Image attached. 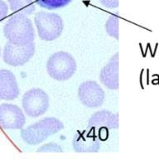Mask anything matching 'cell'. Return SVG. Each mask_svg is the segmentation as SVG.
<instances>
[{"instance_id":"cell-7","label":"cell","mask_w":159,"mask_h":159,"mask_svg":"<svg viewBox=\"0 0 159 159\" xmlns=\"http://www.w3.org/2000/svg\"><path fill=\"white\" fill-rule=\"evenodd\" d=\"M78 98L84 106L94 109L104 104L105 94L104 89L96 81L87 80L80 84Z\"/></svg>"},{"instance_id":"cell-10","label":"cell","mask_w":159,"mask_h":159,"mask_svg":"<svg viewBox=\"0 0 159 159\" xmlns=\"http://www.w3.org/2000/svg\"><path fill=\"white\" fill-rule=\"evenodd\" d=\"M88 126L94 132L96 129H99V131L116 129L119 128V114L105 109L98 111L89 118Z\"/></svg>"},{"instance_id":"cell-18","label":"cell","mask_w":159,"mask_h":159,"mask_svg":"<svg viewBox=\"0 0 159 159\" xmlns=\"http://www.w3.org/2000/svg\"><path fill=\"white\" fill-rule=\"evenodd\" d=\"M8 12V6L3 0H0V21H2Z\"/></svg>"},{"instance_id":"cell-9","label":"cell","mask_w":159,"mask_h":159,"mask_svg":"<svg viewBox=\"0 0 159 159\" xmlns=\"http://www.w3.org/2000/svg\"><path fill=\"white\" fill-rule=\"evenodd\" d=\"M93 130L77 131L72 139V148L76 152L90 153L98 152L100 149V142Z\"/></svg>"},{"instance_id":"cell-15","label":"cell","mask_w":159,"mask_h":159,"mask_svg":"<svg viewBox=\"0 0 159 159\" xmlns=\"http://www.w3.org/2000/svg\"><path fill=\"white\" fill-rule=\"evenodd\" d=\"M72 0H36V2L41 7L48 10L58 9L66 7Z\"/></svg>"},{"instance_id":"cell-1","label":"cell","mask_w":159,"mask_h":159,"mask_svg":"<svg viewBox=\"0 0 159 159\" xmlns=\"http://www.w3.org/2000/svg\"><path fill=\"white\" fill-rule=\"evenodd\" d=\"M4 37L17 45L34 42L35 31L29 17L22 13H15L8 18L3 27Z\"/></svg>"},{"instance_id":"cell-16","label":"cell","mask_w":159,"mask_h":159,"mask_svg":"<svg viewBox=\"0 0 159 159\" xmlns=\"http://www.w3.org/2000/svg\"><path fill=\"white\" fill-rule=\"evenodd\" d=\"M37 152H63V149L58 143L51 142L38 148Z\"/></svg>"},{"instance_id":"cell-13","label":"cell","mask_w":159,"mask_h":159,"mask_svg":"<svg viewBox=\"0 0 159 159\" xmlns=\"http://www.w3.org/2000/svg\"><path fill=\"white\" fill-rule=\"evenodd\" d=\"M7 2L10 9L17 13L31 15L36 9L32 0H7Z\"/></svg>"},{"instance_id":"cell-2","label":"cell","mask_w":159,"mask_h":159,"mask_svg":"<svg viewBox=\"0 0 159 159\" xmlns=\"http://www.w3.org/2000/svg\"><path fill=\"white\" fill-rule=\"evenodd\" d=\"M63 129L64 124L60 119L47 117L22 129L21 138L29 145H37Z\"/></svg>"},{"instance_id":"cell-6","label":"cell","mask_w":159,"mask_h":159,"mask_svg":"<svg viewBox=\"0 0 159 159\" xmlns=\"http://www.w3.org/2000/svg\"><path fill=\"white\" fill-rule=\"evenodd\" d=\"M34 42L26 45H17L7 42L2 52V59L11 66H20L26 64L35 54Z\"/></svg>"},{"instance_id":"cell-4","label":"cell","mask_w":159,"mask_h":159,"mask_svg":"<svg viewBox=\"0 0 159 159\" xmlns=\"http://www.w3.org/2000/svg\"><path fill=\"white\" fill-rule=\"evenodd\" d=\"M38 36L46 42H52L61 35L64 28V22L61 17L53 12L44 11L37 12L34 17Z\"/></svg>"},{"instance_id":"cell-12","label":"cell","mask_w":159,"mask_h":159,"mask_svg":"<svg viewBox=\"0 0 159 159\" xmlns=\"http://www.w3.org/2000/svg\"><path fill=\"white\" fill-rule=\"evenodd\" d=\"M17 79L11 70H0V99L12 100L19 94Z\"/></svg>"},{"instance_id":"cell-5","label":"cell","mask_w":159,"mask_h":159,"mask_svg":"<svg viewBox=\"0 0 159 159\" xmlns=\"http://www.w3.org/2000/svg\"><path fill=\"white\" fill-rule=\"evenodd\" d=\"M22 104L27 116L37 118L47 111L49 108V96L43 89L32 88L23 94Z\"/></svg>"},{"instance_id":"cell-17","label":"cell","mask_w":159,"mask_h":159,"mask_svg":"<svg viewBox=\"0 0 159 159\" xmlns=\"http://www.w3.org/2000/svg\"><path fill=\"white\" fill-rule=\"evenodd\" d=\"M104 7L108 8H116L119 7V0H99Z\"/></svg>"},{"instance_id":"cell-8","label":"cell","mask_w":159,"mask_h":159,"mask_svg":"<svg viewBox=\"0 0 159 159\" xmlns=\"http://www.w3.org/2000/svg\"><path fill=\"white\" fill-rule=\"evenodd\" d=\"M26 123L24 113L16 104H0V126L5 129H22Z\"/></svg>"},{"instance_id":"cell-14","label":"cell","mask_w":159,"mask_h":159,"mask_svg":"<svg viewBox=\"0 0 159 159\" xmlns=\"http://www.w3.org/2000/svg\"><path fill=\"white\" fill-rule=\"evenodd\" d=\"M105 30L109 36L119 40V17L116 14H112L105 22Z\"/></svg>"},{"instance_id":"cell-3","label":"cell","mask_w":159,"mask_h":159,"mask_svg":"<svg viewBox=\"0 0 159 159\" xmlns=\"http://www.w3.org/2000/svg\"><path fill=\"white\" fill-rule=\"evenodd\" d=\"M77 69L76 61L66 52H55L47 62V71L52 79L66 81L71 78Z\"/></svg>"},{"instance_id":"cell-11","label":"cell","mask_w":159,"mask_h":159,"mask_svg":"<svg viewBox=\"0 0 159 159\" xmlns=\"http://www.w3.org/2000/svg\"><path fill=\"white\" fill-rule=\"evenodd\" d=\"M99 80L109 89H119V52L111 57L100 70Z\"/></svg>"},{"instance_id":"cell-19","label":"cell","mask_w":159,"mask_h":159,"mask_svg":"<svg viewBox=\"0 0 159 159\" xmlns=\"http://www.w3.org/2000/svg\"><path fill=\"white\" fill-rule=\"evenodd\" d=\"M0 57H1V47H0Z\"/></svg>"}]
</instances>
